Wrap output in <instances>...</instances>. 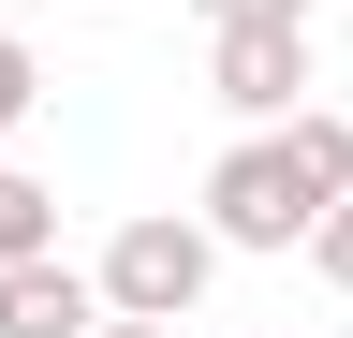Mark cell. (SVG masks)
I'll use <instances>...</instances> for the list:
<instances>
[{
	"mask_svg": "<svg viewBox=\"0 0 353 338\" xmlns=\"http://www.w3.org/2000/svg\"><path fill=\"white\" fill-rule=\"evenodd\" d=\"M88 279H103V309H132V324H192L206 279H221V235H206V206H132Z\"/></svg>",
	"mask_w": 353,
	"mask_h": 338,
	"instance_id": "1",
	"label": "cell"
},
{
	"mask_svg": "<svg viewBox=\"0 0 353 338\" xmlns=\"http://www.w3.org/2000/svg\"><path fill=\"white\" fill-rule=\"evenodd\" d=\"M192 206H206V235H221V250H280V265L309 250V221H324V191L294 177V147H280V118H265V133H236V147H221Z\"/></svg>",
	"mask_w": 353,
	"mask_h": 338,
	"instance_id": "2",
	"label": "cell"
},
{
	"mask_svg": "<svg viewBox=\"0 0 353 338\" xmlns=\"http://www.w3.org/2000/svg\"><path fill=\"white\" fill-rule=\"evenodd\" d=\"M206 89H221L236 133L294 118V103H309V15H236V30H206Z\"/></svg>",
	"mask_w": 353,
	"mask_h": 338,
	"instance_id": "3",
	"label": "cell"
},
{
	"mask_svg": "<svg viewBox=\"0 0 353 338\" xmlns=\"http://www.w3.org/2000/svg\"><path fill=\"white\" fill-rule=\"evenodd\" d=\"M103 324V279L59 265V250H30V265H0V338H88Z\"/></svg>",
	"mask_w": 353,
	"mask_h": 338,
	"instance_id": "4",
	"label": "cell"
},
{
	"mask_svg": "<svg viewBox=\"0 0 353 338\" xmlns=\"http://www.w3.org/2000/svg\"><path fill=\"white\" fill-rule=\"evenodd\" d=\"M30 250H59V191L30 162H0V265H30Z\"/></svg>",
	"mask_w": 353,
	"mask_h": 338,
	"instance_id": "5",
	"label": "cell"
},
{
	"mask_svg": "<svg viewBox=\"0 0 353 338\" xmlns=\"http://www.w3.org/2000/svg\"><path fill=\"white\" fill-rule=\"evenodd\" d=\"M30 103H44V59H30V30H0V133H15Z\"/></svg>",
	"mask_w": 353,
	"mask_h": 338,
	"instance_id": "6",
	"label": "cell"
},
{
	"mask_svg": "<svg viewBox=\"0 0 353 338\" xmlns=\"http://www.w3.org/2000/svg\"><path fill=\"white\" fill-rule=\"evenodd\" d=\"M309 265H324V279H339V294H353V191H339V206H324V221H309Z\"/></svg>",
	"mask_w": 353,
	"mask_h": 338,
	"instance_id": "7",
	"label": "cell"
},
{
	"mask_svg": "<svg viewBox=\"0 0 353 338\" xmlns=\"http://www.w3.org/2000/svg\"><path fill=\"white\" fill-rule=\"evenodd\" d=\"M206 30H236V15H309V0H192Z\"/></svg>",
	"mask_w": 353,
	"mask_h": 338,
	"instance_id": "8",
	"label": "cell"
},
{
	"mask_svg": "<svg viewBox=\"0 0 353 338\" xmlns=\"http://www.w3.org/2000/svg\"><path fill=\"white\" fill-rule=\"evenodd\" d=\"M88 338H176V324H132V309H103V324H88Z\"/></svg>",
	"mask_w": 353,
	"mask_h": 338,
	"instance_id": "9",
	"label": "cell"
}]
</instances>
